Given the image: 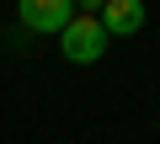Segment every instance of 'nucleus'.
Wrapping results in <instances>:
<instances>
[{
    "mask_svg": "<svg viewBox=\"0 0 160 144\" xmlns=\"http://www.w3.org/2000/svg\"><path fill=\"white\" fill-rule=\"evenodd\" d=\"M102 27H107L112 37L144 32V0H107V6H102Z\"/></svg>",
    "mask_w": 160,
    "mask_h": 144,
    "instance_id": "nucleus-3",
    "label": "nucleus"
},
{
    "mask_svg": "<svg viewBox=\"0 0 160 144\" xmlns=\"http://www.w3.org/2000/svg\"><path fill=\"white\" fill-rule=\"evenodd\" d=\"M155 123H160V117H155Z\"/></svg>",
    "mask_w": 160,
    "mask_h": 144,
    "instance_id": "nucleus-5",
    "label": "nucleus"
},
{
    "mask_svg": "<svg viewBox=\"0 0 160 144\" xmlns=\"http://www.w3.org/2000/svg\"><path fill=\"white\" fill-rule=\"evenodd\" d=\"M75 6H80V11H91V16H96V11L107 6V0H75Z\"/></svg>",
    "mask_w": 160,
    "mask_h": 144,
    "instance_id": "nucleus-4",
    "label": "nucleus"
},
{
    "mask_svg": "<svg viewBox=\"0 0 160 144\" xmlns=\"http://www.w3.org/2000/svg\"><path fill=\"white\" fill-rule=\"evenodd\" d=\"M107 37H112V32L102 27V16L86 11V16H75V22L59 32V48H64L69 64H96V59L107 53Z\"/></svg>",
    "mask_w": 160,
    "mask_h": 144,
    "instance_id": "nucleus-1",
    "label": "nucleus"
},
{
    "mask_svg": "<svg viewBox=\"0 0 160 144\" xmlns=\"http://www.w3.org/2000/svg\"><path fill=\"white\" fill-rule=\"evenodd\" d=\"M16 16H22V27L59 37V32L75 22V0H16Z\"/></svg>",
    "mask_w": 160,
    "mask_h": 144,
    "instance_id": "nucleus-2",
    "label": "nucleus"
}]
</instances>
